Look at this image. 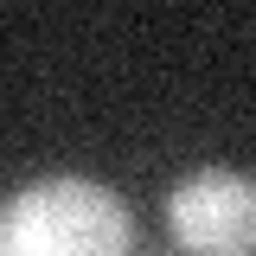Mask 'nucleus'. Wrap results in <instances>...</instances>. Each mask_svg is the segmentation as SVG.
I'll return each instance as SVG.
<instances>
[{
    "instance_id": "nucleus-1",
    "label": "nucleus",
    "mask_w": 256,
    "mask_h": 256,
    "mask_svg": "<svg viewBox=\"0 0 256 256\" xmlns=\"http://www.w3.org/2000/svg\"><path fill=\"white\" fill-rule=\"evenodd\" d=\"M128 244L134 218L122 192L84 173L32 180L0 205V256H128Z\"/></svg>"
},
{
    "instance_id": "nucleus-2",
    "label": "nucleus",
    "mask_w": 256,
    "mask_h": 256,
    "mask_svg": "<svg viewBox=\"0 0 256 256\" xmlns=\"http://www.w3.org/2000/svg\"><path fill=\"white\" fill-rule=\"evenodd\" d=\"M166 230L186 256H256V180L198 166L166 192Z\"/></svg>"
}]
</instances>
